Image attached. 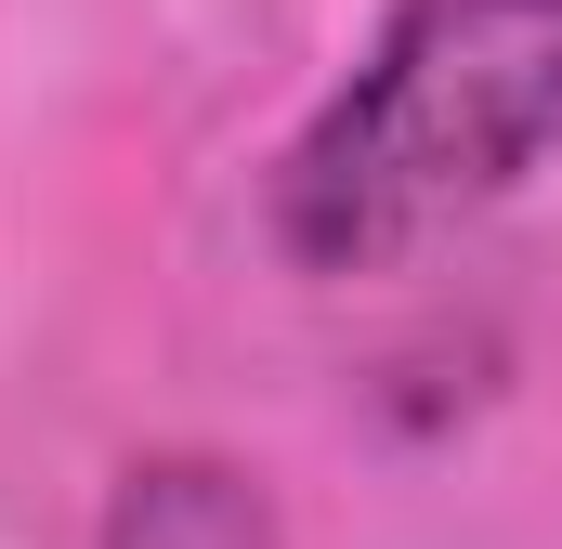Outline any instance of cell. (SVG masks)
<instances>
[{
	"mask_svg": "<svg viewBox=\"0 0 562 549\" xmlns=\"http://www.w3.org/2000/svg\"><path fill=\"white\" fill-rule=\"evenodd\" d=\"M562 157V0H393L276 157L301 274H406Z\"/></svg>",
	"mask_w": 562,
	"mask_h": 549,
	"instance_id": "cell-1",
	"label": "cell"
}]
</instances>
